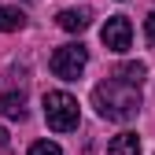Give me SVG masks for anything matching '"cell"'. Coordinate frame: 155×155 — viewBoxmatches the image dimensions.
<instances>
[{"label": "cell", "mask_w": 155, "mask_h": 155, "mask_svg": "<svg viewBox=\"0 0 155 155\" xmlns=\"http://www.w3.org/2000/svg\"><path fill=\"white\" fill-rule=\"evenodd\" d=\"M100 41L107 45V52H126L129 48V41H133V26H129V18L126 15H114V18H107L104 22V30H100Z\"/></svg>", "instance_id": "4"}, {"label": "cell", "mask_w": 155, "mask_h": 155, "mask_svg": "<svg viewBox=\"0 0 155 155\" xmlns=\"http://www.w3.org/2000/svg\"><path fill=\"white\" fill-rule=\"evenodd\" d=\"M0 151H8V129L0 126Z\"/></svg>", "instance_id": "12"}, {"label": "cell", "mask_w": 155, "mask_h": 155, "mask_svg": "<svg viewBox=\"0 0 155 155\" xmlns=\"http://www.w3.org/2000/svg\"><path fill=\"white\" fill-rule=\"evenodd\" d=\"M89 67V48L78 41V45H63L52 52V74L63 78V81H78L81 70Z\"/></svg>", "instance_id": "3"}, {"label": "cell", "mask_w": 155, "mask_h": 155, "mask_svg": "<svg viewBox=\"0 0 155 155\" xmlns=\"http://www.w3.org/2000/svg\"><path fill=\"white\" fill-rule=\"evenodd\" d=\"M89 18H92V15H89L85 8H78V11L70 8V11H59L55 22H59V30H67V33H81V30L89 26Z\"/></svg>", "instance_id": "5"}, {"label": "cell", "mask_w": 155, "mask_h": 155, "mask_svg": "<svg viewBox=\"0 0 155 155\" xmlns=\"http://www.w3.org/2000/svg\"><path fill=\"white\" fill-rule=\"evenodd\" d=\"M0 114L22 122V118H26V96H22V92H4V96H0Z\"/></svg>", "instance_id": "6"}, {"label": "cell", "mask_w": 155, "mask_h": 155, "mask_svg": "<svg viewBox=\"0 0 155 155\" xmlns=\"http://www.w3.org/2000/svg\"><path fill=\"white\" fill-rule=\"evenodd\" d=\"M26 26V15L18 8H0V33H11V30H22Z\"/></svg>", "instance_id": "9"}, {"label": "cell", "mask_w": 155, "mask_h": 155, "mask_svg": "<svg viewBox=\"0 0 155 155\" xmlns=\"http://www.w3.org/2000/svg\"><path fill=\"white\" fill-rule=\"evenodd\" d=\"M30 155H63V148L55 140H37V144H30Z\"/></svg>", "instance_id": "10"}, {"label": "cell", "mask_w": 155, "mask_h": 155, "mask_svg": "<svg viewBox=\"0 0 155 155\" xmlns=\"http://www.w3.org/2000/svg\"><path fill=\"white\" fill-rule=\"evenodd\" d=\"M78 118H81V111H78V100L70 92H45V122H48V129L70 133V129H78Z\"/></svg>", "instance_id": "2"}, {"label": "cell", "mask_w": 155, "mask_h": 155, "mask_svg": "<svg viewBox=\"0 0 155 155\" xmlns=\"http://www.w3.org/2000/svg\"><path fill=\"white\" fill-rule=\"evenodd\" d=\"M92 104L100 111V118L107 122H133L140 114V89L111 74L92 89Z\"/></svg>", "instance_id": "1"}, {"label": "cell", "mask_w": 155, "mask_h": 155, "mask_svg": "<svg viewBox=\"0 0 155 155\" xmlns=\"http://www.w3.org/2000/svg\"><path fill=\"white\" fill-rule=\"evenodd\" d=\"M107 155H140V137L137 133H118L107 144Z\"/></svg>", "instance_id": "7"}, {"label": "cell", "mask_w": 155, "mask_h": 155, "mask_svg": "<svg viewBox=\"0 0 155 155\" xmlns=\"http://www.w3.org/2000/svg\"><path fill=\"white\" fill-rule=\"evenodd\" d=\"M144 33H148V45L155 48V11H151V15L144 18Z\"/></svg>", "instance_id": "11"}, {"label": "cell", "mask_w": 155, "mask_h": 155, "mask_svg": "<svg viewBox=\"0 0 155 155\" xmlns=\"http://www.w3.org/2000/svg\"><path fill=\"white\" fill-rule=\"evenodd\" d=\"M114 78H122V81H129V85L140 89V81L148 78V67H144V63H122L118 70H114Z\"/></svg>", "instance_id": "8"}]
</instances>
